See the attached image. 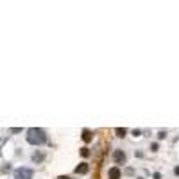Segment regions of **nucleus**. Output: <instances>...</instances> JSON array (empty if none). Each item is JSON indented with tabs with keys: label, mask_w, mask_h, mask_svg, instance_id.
<instances>
[{
	"label": "nucleus",
	"mask_w": 179,
	"mask_h": 179,
	"mask_svg": "<svg viewBox=\"0 0 179 179\" xmlns=\"http://www.w3.org/2000/svg\"><path fill=\"white\" fill-rule=\"evenodd\" d=\"M92 138H93V136H92V131H90V129H84V131H82V140L88 143V142H92Z\"/></svg>",
	"instance_id": "6"
},
{
	"label": "nucleus",
	"mask_w": 179,
	"mask_h": 179,
	"mask_svg": "<svg viewBox=\"0 0 179 179\" xmlns=\"http://www.w3.org/2000/svg\"><path fill=\"white\" fill-rule=\"evenodd\" d=\"M113 159H115V163L124 165V163H125V159H127V156H125V152H124V150H115V152H113Z\"/></svg>",
	"instance_id": "3"
},
{
	"label": "nucleus",
	"mask_w": 179,
	"mask_h": 179,
	"mask_svg": "<svg viewBox=\"0 0 179 179\" xmlns=\"http://www.w3.org/2000/svg\"><path fill=\"white\" fill-rule=\"evenodd\" d=\"M88 170H90V165L88 163H81L75 167V174H88Z\"/></svg>",
	"instance_id": "5"
},
{
	"label": "nucleus",
	"mask_w": 179,
	"mask_h": 179,
	"mask_svg": "<svg viewBox=\"0 0 179 179\" xmlns=\"http://www.w3.org/2000/svg\"><path fill=\"white\" fill-rule=\"evenodd\" d=\"M107 176H109V179H120L122 172H120V168H118V167H113V168H109Z\"/></svg>",
	"instance_id": "4"
},
{
	"label": "nucleus",
	"mask_w": 179,
	"mask_h": 179,
	"mask_svg": "<svg viewBox=\"0 0 179 179\" xmlns=\"http://www.w3.org/2000/svg\"><path fill=\"white\" fill-rule=\"evenodd\" d=\"M158 138H159V140H165V138H167V131H159Z\"/></svg>",
	"instance_id": "10"
},
{
	"label": "nucleus",
	"mask_w": 179,
	"mask_h": 179,
	"mask_svg": "<svg viewBox=\"0 0 179 179\" xmlns=\"http://www.w3.org/2000/svg\"><path fill=\"white\" fill-rule=\"evenodd\" d=\"M81 156L88 158V156H90V149H88V147H82V149H81Z\"/></svg>",
	"instance_id": "8"
},
{
	"label": "nucleus",
	"mask_w": 179,
	"mask_h": 179,
	"mask_svg": "<svg viewBox=\"0 0 179 179\" xmlns=\"http://www.w3.org/2000/svg\"><path fill=\"white\" fill-rule=\"evenodd\" d=\"M27 142L31 145H43L47 142V133L43 129H38V127H32L27 131Z\"/></svg>",
	"instance_id": "1"
},
{
	"label": "nucleus",
	"mask_w": 179,
	"mask_h": 179,
	"mask_svg": "<svg viewBox=\"0 0 179 179\" xmlns=\"http://www.w3.org/2000/svg\"><path fill=\"white\" fill-rule=\"evenodd\" d=\"M174 174H176V176H179V167H176V168H174Z\"/></svg>",
	"instance_id": "13"
},
{
	"label": "nucleus",
	"mask_w": 179,
	"mask_h": 179,
	"mask_svg": "<svg viewBox=\"0 0 179 179\" xmlns=\"http://www.w3.org/2000/svg\"><path fill=\"white\" fill-rule=\"evenodd\" d=\"M59 179H70V177H66V176H61V177H59Z\"/></svg>",
	"instance_id": "14"
},
{
	"label": "nucleus",
	"mask_w": 179,
	"mask_h": 179,
	"mask_svg": "<svg viewBox=\"0 0 179 179\" xmlns=\"http://www.w3.org/2000/svg\"><path fill=\"white\" fill-rule=\"evenodd\" d=\"M14 179H32V170H31V168H25V167L16 168V170H14Z\"/></svg>",
	"instance_id": "2"
},
{
	"label": "nucleus",
	"mask_w": 179,
	"mask_h": 179,
	"mask_svg": "<svg viewBox=\"0 0 179 179\" xmlns=\"http://www.w3.org/2000/svg\"><path fill=\"white\" fill-rule=\"evenodd\" d=\"M43 158H45L43 152H34V154H32V161H34V163H40V161H43Z\"/></svg>",
	"instance_id": "7"
},
{
	"label": "nucleus",
	"mask_w": 179,
	"mask_h": 179,
	"mask_svg": "<svg viewBox=\"0 0 179 179\" xmlns=\"http://www.w3.org/2000/svg\"><path fill=\"white\" fill-rule=\"evenodd\" d=\"M142 134V131H140V129H134V131H133V136H140Z\"/></svg>",
	"instance_id": "11"
},
{
	"label": "nucleus",
	"mask_w": 179,
	"mask_h": 179,
	"mask_svg": "<svg viewBox=\"0 0 179 179\" xmlns=\"http://www.w3.org/2000/svg\"><path fill=\"white\" fill-rule=\"evenodd\" d=\"M154 179H161V174H159V172H156V174H154Z\"/></svg>",
	"instance_id": "12"
},
{
	"label": "nucleus",
	"mask_w": 179,
	"mask_h": 179,
	"mask_svg": "<svg viewBox=\"0 0 179 179\" xmlns=\"http://www.w3.org/2000/svg\"><path fill=\"white\" fill-rule=\"evenodd\" d=\"M125 133H127V131H125L124 127H118V129H116V134L120 136V138H124V136H125Z\"/></svg>",
	"instance_id": "9"
}]
</instances>
